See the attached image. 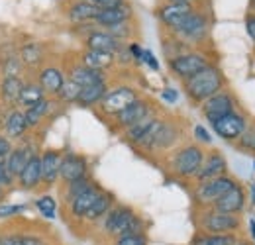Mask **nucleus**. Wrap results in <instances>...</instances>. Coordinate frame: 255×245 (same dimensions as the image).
Listing matches in <instances>:
<instances>
[{
	"label": "nucleus",
	"instance_id": "obj_1",
	"mask_svg": "<svg viewBox=\"0 0 255 245\" xmlns=\"http://www.w3.org/2000/svg\"><path fill=\"white\" fill-rule=\"evenodd\" d=\"M100 230L106 238L116 240L120 236H129V234H147V224L131 206L114 204L112 210L102 218Z\"/></svg>",
	"mask_w": 255,
	"mask_h": 245
},
{
	"label": "nucleus",
	"instance_id": "obj_2",
	"mask_svg": "<svg viewBox=\"0 0 255 245\" xmlns=\"http://www.w3.org/2000/svg\"><path fill=\"white\" fill-rule=\"evenodd\" d=\"M224 85H226V79H224L222 71L212 63L204 67L202 71H198L196 75H192L191 79L183 81L189 100L196 106H200L204 100H208L216 92L224 91Z\"/></svg>",
	"mask_w": 255,
	"mask_h": 245
},
{
	"label": "nucleus",
	"instance_id": "obj_3",
	"mask_svg": "<svg viewBox=\"0 0 255 245\" xmlns=\"http://www.w3.org/2000/svg\"><path fill=\"white\" fill-rule=\"evenodd\" d=\"M204 149L196 143H187L179 149H175L169 159V169L179 179H194L202 167L204 161Z\"/></svg>",
	"mask_w": 255,
	"mask_h": 245
},
{
	"label": "nucleus",
	"instance_id": "obj_4",
	"mask_svg": "<svg viewBox=\"0 0 255 245\" xmlns=\"http://www.w3.org/2000/svg\"><path fill=\"white\" fill-rule=\"evenodd\" d=\"M242 218L240 214H226L216 208H202L196 218V226L200 232L206 234H238L242 230Z\"/></svg>",
	"mask_w": 255,
	"mask_h": 245
},
{
	"label": "nucleus",
	"instance_id": "obj_5",
	"mask_svg": "<svg viewBox=\"0 0 255 245\" xmlns=\"http://www.w3.org/2000/svg\"><path fill=\"white\" fill-rule=\"evenodd\" d=\"M236 183L238 181L232 179V177H228V175L210 179V181H204V183H196L194 190H192V200H194V204L200 210L202 208H212Z\"/></svg>",
	"mask_w": 255,
	"mask_h": 245
},
{
	"label": "nucleus",
	"instance_id": "obj_6",
	"mask_svg": "<svg viewBox=\"0 0 255 245\" xmlns=\"http://www.w3.org/2000/svg\"><path fill=\"white\" fill-rule=\"evenodd\" d=\"M167 65H169V71L173 73V77L187 81L198 71H202L204 67H208L210 61L200 51H185V53H179V55L167 59Z\"/></svg>",
	"mask_w": 255,
	"mask_h": 245
},
{
	"label": "nucleus",
	"instance_id": "obj_7",
	"mask_svg": "<svg viewBox=\"0 0 255 245\" xmlns=\"http://www.w3.org/2000/svg\"><path fill=\"white\" fill-rule=\"evenodd\" d=\"M137 98H139V92L135 91L133 87H129V85H118L114 89H108L106 96L100 100L98 108H100V112L104 116L114 118L116 114H120L126 106H129Z\"/></svg>",
	"mask_w": 255,
	"mask_h": 245
},
{
	"label": "nucleus",
	"instance_id": "obj_8",
	"mask_svg": "<svg viewBox=\"0 0 255 245\" xmlns=\"http://www.w3.org/2000/svg\"><path fill=\"white\" fill-rule=\"evenodd\" d=\"M210 125H212V129H214V133H216L218 137H222V139H226V141L236 143V141L242 137V133L246 131L248 120H246L244 114H240L238 110H234V112L226 114V116H222V118L210 122Z\"/></svg>",
	"mask_w": 255,
	"mask_h": 245
},
{
	"label": "nucleus",
	"instance_id": "obj_9",
	"mask_svg": "<svg viewBox=\"0 0 255 245\" xmlns=\"http://www.w3.org/2000/svg\"><path fill=\"white\" fill-rule=\"evenodd\" d=\"M208 30H210V24H208V18L200 12H192L191 16L181 24V28L177 31H173L183 43H200L208 37Z\"/></svg>",
	"mask_w": 255,
	"mask_h": 245
},
{
	"label": "nucleus",
	"instance_id": "obj_10",
	"mask_svg": "<svg viewBox=\"0 0 255 245\" xmlns=\"http://www.w3.org/2000/svg\"><path fill=\"white\" fill-rule=\"evenodd\" d=\"M151 114H157V110L153 108V104L149 102V100H145V98H137V100H133L129 106H126L120 114H116L114 116V123H116V127L118 129H128V127H131L133 123H137L139 120H143V118H147V116H151Z\"/></svg>",
	"mask_w": 255,
	"mask_h": 245
},
{
	"label": "nucleus",
	"instance_id": "obj_11",
	"mask_svg": "<svg viewBox=\"0 0 255 245\" xmlns=\"http://www.w3.org/2000/svg\"><path fill=\"white\" fill-rule=\"evenodd\" d=\"M234 110H236V100L230 92L226 91L216 92L214 96H210L208 100H204L200 104V112L208 122H214V120L222 118V116L234 112Z\"/></svg>",
	"mask_w": 255,
	"mask_h": 245
},
{
	"label": "nucleus",
	"instance_id": "obj_12",
	"mask_svg": "<svg viewBox=\"0 0 255 245\" xmlns=\"http://www.w3.org/2000/svg\"><path fill=\"white\" fill-rule=\"evenodd\" d=\"M83 177H89V159L85 155L67 151L63 153L61 161V171H59V181L63 184L79 181Z\"/></svg>",
	"mask_w": 255,
	"mask_h": 245
},
{
	"label": "nucleus",
	"instance_id": "obj_13",
	"mask_svg": "<svg viewBox=\"0 0 255 245\" xmlns=\"http://www.w3.org/2000/svg\"><path fill=\"white\" fill-rule=\"evenodd\" d=\"M39 155H41V188L49 190L59 181L63 151H59V149H43V151H39Z\"/></svg>",
	"mask_w": 255,
	"mask_h": 245
},
{
	"label": "nucleus",
	"instance_id": "obj_14",
	"mask_svg": "<svg viewBox=\"0 0 255 245\" xmlns=\"http://www.w3.org/2000/svg\"><path fill=\"white\" fill-rule=\"evenodd\" d=\"M194 12L191 4H181V2H165L157 10V18L161 24L171 31H177L181 28V24Z\"/></svg>",
	"mask_w": 255,
	"mask_h": 245
},
{
	"label": "nucleus",
	"instance_id": "obj_15",
	"mask_svg": "<svg viewBox=\"0 0 255 245\" xmlns=\"http://www.w3.org/2000/svg\"><path fill=\"white\" fill-rule=\"evenodd\" d=\"M181 139V127L171 120H165L163 118V123L157 129L153 141L149 143V147L145 151H151V153H163V151H169L177 145V141Z\"/></svg>",
	"mask_w": 255,
	"mask_h": 245
},
{
	"label": "nucleus",
	"instance_id": "obj_16",
	"mask_svg": "<svg viewBox=\"0 0 255 245\" xmlns=\"http://www.w3.org/2000/svg\"><path fill=\"white\" fill-rule=\"evenodd\" d=\"M35 81L41 85V89L45 91L47 96L55 98L59 94V91L63 89L67 77H65V71L61 67H57V65H43V67H39Z\"/></svg>",
	"mask_w": 255,
	"mask_h": 245
},
{
	"label": "nucleus",
	"instance_id": "obj_17",
	"mask_svg": "<svg viewBox=\"0 0 255 245\" xmlns=\"http://www.w3.org/2000/svg\"><path fill=\"white\" fill-rule=\"evenodd\" d=\"M124 43L114 37L108 30H102V28H95L91 33L85 35V49H95V51H106V53H118L120 47Z\"/></svg>",
	"mask_w": 255,
	"mask_h": 245
},
{
	"label": "nucleus",
	"instance_id": "obj_18",
	"mask_svg": "<svg viewBox=\"0 0 255 245\" xmlns=\"http://www.w3.org/2000/svg\"><path fill=\"white\" fill-rule=\"evenodd\" d=\"M16 186L24 192H35L41 188V155L35 153L16 177Z\"/></svg>",
	"mask_w": 255,
	"mask_h": 245
},
{
	"label": "nucleus",
	"instance_id": "obj_19",
	"mask_svg": "<svg viewBox=\"0 0 255 245\" xmlns=\"http://www.w3.org/2000/svg\"><path fill=\"white\" fill-rule=\"evenodd\" d=\"M2 127H4V135L10 137L12 141L26 139V133L30 131V125H28V120H26V112L20 110V108H10L6 112V116H4Z\"/></svg>",
	"mask_w": 255,
	"mask_h": 245
},
{
	"label": "nucleus",
	"instance_id": "obj_20",
	"mask_svg": "<svg viewBox=\"0 0 255 245\" xmlns=\"http://www.w3.org/2000/svg\"><path fill=\"white\" fill-rule=\"evenodd\" d=\"M228 171V161L218 149H212L210 153L204 155V161H202V167L198 171V175L194 177L196 183H204V181H210V179H216V177H222Z\"/></svg>",
	"mask_w": 255,
	"mask_h": 245
},
{
	"label": "nucleus",
	"instance_id": "obj_21",
	"mask_svg": "<svg viewBox=\"0 0 255 245\" xmlns=\"http://www.w3.org/2000/svg\"><path fill=\"white\" fill-rule=\"evenodd\" d=\"M100 192H102V186L95 184L93 188H89V190H85L83 194H79L77 198H73L69 204H65L69 216H71L73 220H77V222H85V216L91 210V206L95 204V200L98 198Z\"/></svg>",
	"mask_w": 255,
	"mask_h": 245
},
{
	"label": "nucleus",
	"instance_id": "obj_22",
	"mask_svg": "<svg viewBox=\"0 0 255 245\" xmlns=\"http://www.w3.org/2000/svg\"><path fill=\"white\" fill-rule=\"evenodd\" d=\"M35 153H39V151L33 147L32 143H28V141H24V139H22L18 145H14L12 153L8 155V159L4 161V163H6V169L10 171V175L16 179V177L22 173V169L28 165V161H30Z\"/></svg>",
	"mask_w": 255,
	"mask_h": 245
},
{
	"label": "nucleus",
	"instance_id": "obj_23",
	"mask_svg": "<svg viewBox=\"0 0 255 245\" xmlns=\"http://www.w3.org/2000/svg\"><path fill=\"white\" fill-rule=\"evenodd\" d=\"M129 18H131V6L126 4V2H122V4H118V6L100 8L95 24L100 26L102 30H106V28H112V26H116V24L129 22Z\"/></svg>",
	"mask_w": 255,
	"mask_h": 245
},
{
	"label": "nucleus",
	"instance_id": "obj_24",
	"mask_svg": "<svg viewBox=\"0 0 255 245\" xmlns=\"http://www.w3.org/2000/svg\"><path fill=\"white\" fill-rule=\"evenodd\" d=\"M212 208L226 214H240L246 208V188L240 183H236Z\"/></svg>",
	"mask_w": 255,
	"mask_h": 245
},
{
	"label": "nucleus",
	"instance_id": "obj_25",
	"mask_svg": "<svg viewBox=\"0 0 255 245\" xmlns=\"http://www.w3.org/2000/svg\"><path fill=\"white\" fill-rule=\"evenodd\" d=\"M67 79H71L73 83H77L79 87H91L96 83H102L106 81V73L102 71H95L83 63H73L69 69H67Z\"/></svg>",
	"mask_w": 255,
	"mask_h": 245
},
{
	"label": "nucleus",
	"instance_id": "obj_26",
	"mask_svg": "<svg viewBox=\"0 0 255 245\" xmlns=\"http://www.w3.org/2000/svg\"><path fill=\"white\" fill-rule=\"evenodd\" d=\"M98 12H100V8L95 6V4H91V2H87V0H77V2H73V4L69 6L67 16H69V20H71L73 24L83 26V24L95 22Z\"/></svg>",
	"mask_w": 255,
	"mask_h": 245
},
{
	"label": "nucleus",
	"instance_id": "obj_27",
	"mask_svg": "<svg viewBox=\"0 0 255 245\" xmlns=\"http://www.w3.org/2000/svg\"><path fill=\"white\" fill-rule=\"evenodd\" d=\"M57 104V98H51V96H45L43 100H39L37 104H33L30 106L28 110H24L26 112V120H28V125H30V129H35V127H39L43 120L49 116V112L53 110V106Z\"/></svg>",
	"mask_w": 255,
	"mask_h": 245
},
{
	"label": "nucleus",
	"instance_id": "obj_28",
	"mask_svg": "<svg viewBox=\"0 0 255 245\" xmlns=\"http://www.w3.org/2000/svg\"><path fill=\"white\" fill-rule=\"evenodd\" d=\"M112 206H114V194L102 188V192L98 194L95 204L91 206V210L85 216V222H87V224H100L102 218L112 210Z\"/></svg>",
	"mask_w": 255,
	"mask_h": 245
},
{
	"label": "nucleus",
	"instance_id": "obj_29",
	"mask_svg": "<svg viewBox=\"0 0 255 245\" xmlns=\"http://www.w3.org/2000/svg\"><path fill=\"white\" fill-rule=\"evenodd\" d=\"M18 57L22 59L26 69H39L43 67V59H45V49L41 43L37 41H28L18 49Z\"/></svg>",
	"mask_w": 255,
	"mask_h": 245
},
{
	"label": "nucleus",
	"instance_id": "obj_30",
	"mask_svg": "<svg viewBox=\"0 0 255 245\" xmlns=\"http://www.w3.org/2000/svg\"><path fill=\"white\" fill-rule=\"evenodd\" d=\"M45 96H47V94H45V91L41 89V85H39L35 79H30V81H26L24 87H22V92H20L18 102H16V108H20V110H28L30 106L37 104V102L43 100Z\"/></svg>",
	"mask_w": 255,
	"mask_h": 245
},
{
	"label": "nucleus",
	"instance_id": "obj_31",
	"mask_svg": "<svg viewBox=\"0 0 255 245\" xmlns=\"http://www.w3.org/2000/svg\"><path fill=\"white\" fill-rule=\"evenodd\" d=\"M79 61L95 71H108L114 63H116V55L114 53H106V51H95V49H85L79 57Z\"/></svg>",
	"mask_w": 255,
	"mask_h": 245
},
{
	"label": "nucleus",
	"instance_id": "obj_32",
	"mask_svg": "<svg viewBox=\"0 0 255 245\" xmlns=\"http://www.w3.org/2000/svg\"><path fill=\"white\" fill-rule=\"evenodd\" d=\"M24 83H26V79H20V77L0 79V102L4 106L16 108V102H18V96L22 92Z\"/></svg>",
	"mask_w": 255,
	"mask_h": 245
},
{
	"label": "nucleus",
	"instance_id": "obj_33",
	"mask_svg": "<svg viewBox=\"0 0 255 245\" xmlns=\"http://www.w3.org/2000/svg\"><path fill=\"white\" fill-rule=\"evenodd\" d=\"M108 92V83L102 81V83H96V85H91V87H83V91L79 94V100L77 104L81 108H93V106H98L100 100L106 96Z\"/></svg>",
	"mask_w": 255,
	"mask_h": 245
},
{
	"label": "nucleus",
	"instance_id": "obj_34",
	"mask_svg": "<svg viewBox=\"0 0 255 245\" xmlns=\"http://www.w3.org/2000/svg\"><path fill=\"white\" fill-rule=\"evenodd\" d=\"M155 120H157V114H151V116L139 120L137 123H133L131 127L124 129V139H126L128 143H131V145L137 147V145L143 141V137L147 135V131L151 129V125L155 123Z\"/></svg>",
	"mask_w": 255,
	"mask_h": 245
},
{
	"label": "nucleus",
	"instance_id": "obj_35",
	"mask_svg": "<svg viewBox=\"0 0 255 245\" xmlns=\"http://www.w3.org/2000/svg\"><path fill=\"white\" fill-rule=\"evenodd\" d=\"M238 240L236 234H224V236H218V234H206V232H200L196 230L194 236L191 240V245H234Z\"/></svg>",
	"mask_w": 255,
	"mask_h": 245
},
{
	"label": "nucleus",
	"instance_id": "obj_36",
	"mask_svg": "<svg viewBox=\"0 0 255 245\" xmlns=\"http://www.w3.org/2000/svg\"><path fill=\"white\" fill-rule=\"evenodd\" d=\"M24 71H26V67H24L22 59L18 57V53L2 57V61H0V77L2 79H12V77H20L22 79Z\"/></svg>",
	"mask_w": 255,
	"mask_h": 245
},
{
	"label": "nucleus",
	"instance_id": "obj_37",
	"mask_svg": "<svg viewBox=\"0 0 255 245\" xmlns=\"http://www.w3.org/2000/svg\"><path fill=\"white\" fill-rule=\"evenodd\" d=\"M95 184L96 183L91 179V175H89V177H83V179H79V181H73V183L63 184V204H69L73 198H77V196L83 194L85 190L93 188Z\"/></svg>",
	"mask_w": 255,
	"mask_h": 245
},
{
	"label": "nucleus",
	"instance_id": "obj_38",
	"mask_svg": "<svg viewBox=\"0 0 255 245\" xmlns=\"http://www.w3.org/2000/svg\"><path fill=\"white\" fill-rule=\"evenodd\" d=\"M33 206H35V210L43 216L45 220H55V216H57V200L51 194L45 192V194L35 196Z\"/></svg>",
	"mask_w": 255,
	"mask_h": 245
},
{
	"label": "nucleus",
	"instance_id": "obj_39",
	"mask_svg": "<svg viewBox=\"0 0 255 245\" xmlns=\"http://www.w3.org/2000/svg\"><path fill=\"white\" fill-rule=\"evenodd\" d=\"M22 234H24V224L10 222L2 230V244L0 245H22Z\"/></svg>",
	"mask_w": 255,
	"mask_h": 245
},
{
	"label": "nucleus",
	"instance_id": "obj_40",
	"mask_svg": "<svg viewBox=\"0 0 255 245\" xmlns=\"http://www.w3.org/2000/svg\"><path fill=\"white\" fill-rule=\"evenodd\" d=\"M22 212H26V206L24 204H12V202H0V224H10V222H16Z\"/></svg>",
	"mask_w": 255,
	"mask_h": 245
},
{
	"label": "nucleus",
	"instance_id": "obj_41",
	"mask_svg": "<svg viewBox=\"0 0 255 245\" xmlns=\"http://www.w3.org/2000/svg\"><path fill=\"white\" fill-rule=\"evenodd\" d=\"M81 91H83V87H79L77 83H73L71 79H67L63 89L59 91V94L55 98H57V102H63V104H77Z\"/></svg>",
	"mask_w": 255,
	"mask_h": 245
},
{
	"label": "nucleus",
	"instance_id": "obj_42",
	"mask_svg": "<svg viewBox=\"0 0 255 245\" xmlns=\"http://www.w3.org/2000/svg\"><path fill=\"white\" fill-rule=\"evenodd\" d=\"M22 245H51V240L47 238L45 232H39L35 228L24 226V234H22Z\"/></svg>",
	"mask_w": 255,
	"mask_h": 245
},
{
	"label": "nucleus",
	"instance_id": "obj_43",
	"mask_svg": "<svg viewBox=\"0 0 255 245\" xmlns=\"http://www.w3.org/2000/svg\"><path fill=\"white\" fill-rule=\"evenodd\" d=\"M238 149H242L244 153H255V123H250L246 127V131L242 133V137L236 141Z\"/></svg>",
	"mask_w": 255,
	"mask_h": 245
},
{
	"label": "nucleus",
	"instance_id": "obj_44",
	"mask_svg": "<svg viewBox=\"0 0 255 245\" xmlns=\"http://www.w3.org/2000/svg\"><path fill=\"white\" fill-rule=\"evenodd\" d=\"M110 245H149V238L147 234H129L112 240Z\"/></svg>",
	"mask_w": 255,
	"mask_h": 245
},
{
	"label": "nucleus",
	"instance_id": "obj_45",
	"mask_svg": "<svg viewBox=\"0 0 255 245\" xmlns=\"http://www.w3.org/2000/svg\"><path fill=\"white\" fill-rule=\"evenodd\" d=\"M106 30L110 31L114 37H118L122 43L131 37V26H129V22H122V24H116V26H112V28H106Z\"/></svg>",
	"mask_w": 255,
	"mask_h": 245
},
{
	"label": "nucleus",
	"instance_id": "obj_46",
	"mask_svg": "<svg viewBox=\"0 0 255 245\" xmlns=\"http://www.w3.org/2000/svg\"><path fill=\"white\" fill-rule=\"evenodd\" d=\"M16 183V179L10 175V171L6 169V163L4 161H0V186H4V188H12Z\"/></svg>",
	"mask_w": 255,
	"mask_h": 245
},
{
	"label": "nucleus",
	"instance_id": "obj_47",
	"mask_svg": "<svg viewBox=\"0 0 255 245\" xmlns=\"http://www.w3.org/2000/svg\"><path fill=\"white\" fill-rule=\"evenodd\" d=\"M12 149H14V141L0 133V161H6L8 155L12 153Z\"/></svg>",
	"mask_w": 255,
	"mask_h": 245
},
{
	"label": "nucleus",
	"instance_id": "obj_48",
	"mask_svg": "<svg viewBox=\"0 0 255 245\" xmlns=\"http://www.w3.org/2000/svg\"><path fill=\"white\" fill-rule=\"evenodd\" d=\"M141 63H145V65H147L149 69H153V71H159V61H157V57L153 55V51H149V49H143Z\"/></svg>",
	"mask_w": 255,
	"mask_h": 245
},
{
	"label": "nucleus",
	"instance_id": "obj_49",
	"mask_svg": "<svg viewBox=\"0 0 255 245\" xmlns=\"http://www.w3.org/2000/svg\"><path fill=\"white\" fill-rule=\"evenodd\" d=\"M194 137L200 141V143H210L212 141V135L208 133V129L204 125H194Z\"/></svg>",
	"mask_w": 255,
	"mask_h": 245
},
{
	"label": "nucleus",
	"instance_id": "obj_50",
	"mask_svg": "<svg viewBox=\"0 0 255 245\" xmlns=\"http://www.w3.org/2000/svg\"><path fill=\"white\" fill-rule=\"evenodd\" d=\"M246 31L252 37V41L255 43V12L246 14Z\"/></svg>",
	"mask_w": 255,
	"mask_h": 245
},
{
	"label": "nucleus",
	"instance_id": "obj_51",
	"mask_svg": "<svg viewBox=\"0 0 255 245\" xmlns=\"http://www.w3.org/2000/svg\"><path fill=\"white\" fill-rule=\"evenodd\" d=\"M128 49H129V55H131V59L135 63H141V55H143V49L139 47V43H135V41H131V43H128Z\"/></svg>",
	"mask_w": 255,
	"mask_h": 245
},
{
	"label": "nucleus",
	"instance_id": "obj_52",
	"mask_svg": "<svg viewBox=\"0 0 255 245\" xmlns=\"http://www.w3.org/2000/svg\"><path fill=\"white\" fill-rule=\"evenodd\" d=\"M161 98L165 102H169V104H175L179 100V92L175 91V89H165V91L161 92Z\"/></svg>",
	"mask_w": 255,
	"mask_h": 245
},
{
	"label": "nucleus",
	"instance_id": "obj_53",
	"mask_svg": "<svg viewBox=\"0 0 255 245\" xmlns=\"http://www.w3.org/2000/svg\"><path fill=\"white\" fill-rule=\"evenodd\" d=\"M87 2L95 4L98 8H110V6H118V4H122V2H126V0H87Z\"/></svg>",
	"mask_w": 255,
	"mask_h": 245
},
{
	"label": "nucleus",
	"instance_id": "obj_54",
	"mask_svg": "<svg viewBox=\"0 0 255 245\" xmlns=\"http://www.w3.org/2000/svg\"><path fill=\"white\" fill-rule=\"evenodd\" d=\"M234 245H254V244H252L250 240H240V238H238V240H236V244H234Z\"/></svg>",
	"mask_w": 255,
	"mask_h": 245
},
{
	"label": "nucleus",
	"instance_id": "obj_55",
	"mask_svg": "<svg viewBox=\"0 0 255 245\" xmlns=\"http://www.w3.org/2000/svg\"><path fill=\"white\" fill-rule=\"evenodd\" d=\"M250 190H252V206H255V183H252Z\"/></svg>",
	"mask_w": 255,
	"mask_h": 245
},
{
	"label": "nucleus",
	"instance_id": "obj_56",
	"mask_svg": "<svg viewBox=\"0 0 255 245\" xmlns=\"http://www.w3.org/2000/svg\"><path fill=\"white\" fill-rule=\"evenodd\" d=\"M250 232H252V238L255 240V220H250Z\"/></svg>",
	"mask_w": 255,
	"mask_h": 245
},
{
	"label": "nucleus",
	"instance_id": "obj_57",
	"mask_svg": "<svg viewBox=\"0 0 255 245\" xmlns=\"http://www.w3.org/2000/svg\"><path fill=\"white\" fill-rule=\"evenodd\" d=\"M167 2H181V4H191L192 6V2H194V0H167Z\"/></svg>",
	"mask_w": 255,
	"mask_h": 245
},
{
	"label": "nucleus",
	"instance_id": "obj_58",
	"mask_svg": "<svg viewBox=\"0 0 255 245\" xmlns=\"http://www.w3.org/2000/svg\"><path fill=\"white\" fill-rule=\"evenodd\" d=\"M252 10L255 12V0H252Z\"/></svg>",
	"mask_w": 255,
	"mask_h": 245
},
{
	"label": "nucleus",
	"instance_id": "obj_59",
	"mask_svg": "<svg viewBox=\"0 0 255 245\" xmlns=\"http://www.w3.org/2000/svg\"><path fill=\"white\" fill-rule=\"evenodd\" d=\"M0 244H2V230H0Z\"/></svg>",
	"mask_w": 255,
	"mask_h": 245
}]
</instances>
